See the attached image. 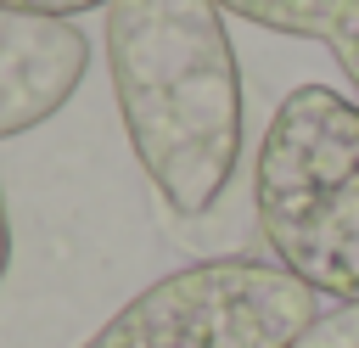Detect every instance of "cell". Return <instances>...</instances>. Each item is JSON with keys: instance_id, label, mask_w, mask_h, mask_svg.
Segmentation results:
<instances>
[{"instance_id": "1", "label": "cell", "mask_w": 359, "mask_h": 348, "mask_svg": "<svg viewBox=\"0 0 359 348\" xmlns=\"http://www.w3.org/2000/svg\"><path fill=\"white\" fill-rule=\"evenodd\" d=\"M107 73L157 196L180 219L208 213L241 157V67L219 0H112Z\"/></svg>"}, {"instance_id": "2", "label": "cell", "mask_w": 359, "mask_h": 348, "mask_svg": "<svg viewBox=\"0 0 359 348\" xmlns=\"http://www.w3.org/2000/svg\"><path fill=\"white\" fill-rule=\"evenodd\" d=\"M252 213L269 258L309 292L359 303V101L297 84L264 123Z\"/></svg>"}, {"instance_id": "3", "label": "cell", "mask_w": 359, "mask_h": 348, "mask_svg": "<svg viewBox=\"0 0 359 348\" xmlns=\"http://www.w3.org/2000/svg\"><path fill=\"white\" fill-rule=\"evenodd\" d=\"M314 297L275 258H202L135 292L79 348H292L320 320Z\"/></svg>"}, {"instance_id": "4", "label": "cell", "mask_w": 359, "mask_h": 348, "mask_svg": "<svg viewBox=\"0 0 359 348\" xmlns=\"http://www.w3.org/2000/svg\"><path fill=\"white\" fill-rule=\"evenodd\" d=\"M90 67V39L73 22L0 6V140L67 107Z\"/></svg>"}, {"instance_id": "5", "label": "cell", "mask_w": 359, "mask_h": 348, "mask_svg": "<svg viewBox=\"0 0 359 348\" xmlns=\"http://www.w3.org/2000/svg\"><path fill=\"white\" fill-rule=\"evenodd\" d=\"M219 11L269 34L320 39L359 95V0H219Z\"/></svg>"}, {"instance_id": "6", "label": "cell", "mask_w": 359, "mask_h": 348, "mask_svg": "<svg viewBox=\"0 0 359 348\" xmlns=\"http://www.w3.org/2000/svg\"><path fill=\"white\" fill-rule=\"evenodd\" d=\"M292 348H359V303H337V309H325Z\"/></svg>"}, {"instance_id": "7", "label": "cell", "mask_w": 359, "mask_h": 348, "mask_svg": "<svg viewBox=\"0 0 359 348\" xmlns=\"http://www.w3.org/2000/svg\"><path fill=\"white\" fill-rule=\"evenodd\" d=\"M6 11H28V17H56V22H67V17H79V11H90V6H112V0H0Z\"/></svg>"}, {"instance_id": "8", "label": "cell", "mask_w": 359, "mask_h": 348, "mask_svg": "<svg viewBox=\"0 0 359 348\" xmlns=\"http://www.w3.org/2000/svg\"><path fill=\"white\" fill-rule=\"evenodd\" d=\"M6 264H11V219H6V191H0V281H6Z\"/></svg>"}]
</instances>
